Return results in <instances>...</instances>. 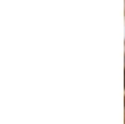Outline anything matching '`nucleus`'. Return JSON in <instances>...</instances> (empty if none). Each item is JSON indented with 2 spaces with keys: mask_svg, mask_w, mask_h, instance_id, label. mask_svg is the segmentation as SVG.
Instances as JSON below:
<instances>
[{
  "mask_svg": "<svg viewBox=\"0 0 125 124\" xmlns=\"http://www.w3.org/2000/svg\"><path fill=\"white\" fill-rule=\"evenodd\" d=\"M124 85H125V74H124Z\"/></svg>",
  "mask_w": 125,
  "mask_h": 124,
  "instance_id": "f257e3e1",
  "label": "nucleus"
}]
</instances>
